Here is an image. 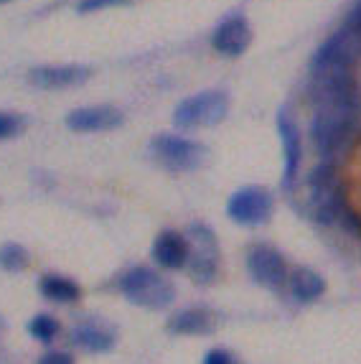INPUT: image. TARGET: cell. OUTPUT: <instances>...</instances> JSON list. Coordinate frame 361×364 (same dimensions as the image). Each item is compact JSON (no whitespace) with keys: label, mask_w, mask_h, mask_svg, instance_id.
Returning <instances> with one entry per match:
<instances>
[{"label":"cell","mask_w":361,"mask_h":364,"mask_svg":"<svg viewBox=\"0 0 361 364\" xmlns=\"http://www.w3.org/2000/svg\"><path fill=\"white\" fill-rule=\"evenodd\" d=\"M133 0H79L77 11L79 13H99V11H109V8H120V6H130Z\"/></svg>","instance_id":"7402d4cb"},{"label":"cell","mask_w":361,"mask_h":364,"mask_svg":"<svg viewBox=\"0 0 361 364\" xmlns=\"http://www.w3.org/2000/svg\"><path fill=\"white\" fill-rule=\"evenodd\" d=\"M26 331H28L31 339L41 341V344H51V341L59 336L61 326L51 314H36L28 323H26Z\"/></svg>","instance_id":"d6986e66"},{"label":"cell","mask_w":361,"mask_h":364,"mask_svg":"<svg viewBox=\"0 0 361 364\" xmlns=\"http://www.w3.org/2000/svg\"><path fill=\"white\" fill-rule=\"evenodd\" d=\"M31 265V252L18 242H6L0 245V267L8 273H23Z\"/></svg>","instance_id":"ffe728a7"},{"label":"cell","mask_w":361,"mask_h":364,"mask_svg":"<svg viewBox=\"0 0 361 364\" xmlns=\"http://www.w3.org/2000/svg\"><path fill=\"white\" fill-rule=\"evenodd\" d=\"M288 291L298 304H316L325 293V280L313 267H293L288 275Z\"/></svg>","instance_id":"e0dca14e"},{"label":"cell","mask_w":361,"mask_h":364,"mask_svg":"<svg viewBox=\"0 0 361 364\" xmlns=\"http://www.w3.org/2000/svg\"><path fill=\"white\" fill-rule=\"evenodd\" d=\"M277 135H280V146H283V176H280V186H283L285 194H293L295 186H298V178H301L303 135L288 107L277 112Z\"/></svg>","instance_id":"30bf717a"},{"label":"cell","mask_w":361,"mask_h":364,"mask_svg":"<svg viewBox=\"0 0 361 364\" xmlns=\"http://www.w3.org/2000/svg\"><path fill=\"white\" fill-rule=\"evenodd\" d=\"M0 3H11V0H0Z\"/></svg>","instance_id":"484cf974"},{"label":"cell","mask_w":361,"mask_h":364,"mask_svg":"<svg viewBox=\"0 0 361 364\" xmlns=\"http://www.w3.org/2000/svg\"><path fill=\"white\" fill-rule=\"evenodd\" d=\"M26 130V117L16 112H0V140H11Z\"/></svg>","instance_id":"44dd1931"},{"label":"cell","mask_w":361,"mask_h":364,"mask_svg":"<svg viewBox=\"0 0 361 364\" xmlns=\"http://www.w3.org/2000/svg\"><path fill=\"white\" fill-rule=\"evenodd\" d=\"M114 328L102 321H82L72 328V344L87 354H107L114 346Z\"/></svg>","instance_id":"9a60e30c"},{"label":"cell","mask_w":361,"mask_h":364,"mask_svg":"<svg viewBox=\"0 0 361 364\" xmlns=\"http://www.w3.org/2000/svg\"><path fill=\"white\" fill-rule=\"evenodd\" d=\"M306 209L318 225H333L349 217L333 161H318L306 176Z\"/></svg>","instance_id":"7a4b0ae2"},{"label":"cell","mask_w":361,"mask_h":364,"mask_svg":"<svg viewBox=\"0 0 361 364\" xmlns=\"http://www.w3.org/2000/svg\"><path fill=\"white\" fill-rule=\"evenodd\" d=\"M188 242H191V260L186 270L196 286H211L219 275V242L217 235L209 225L193 222L186 230Z\"/></svg>","instance_id":"52a82bcc"},{"label":"cell","mask_w":361,"mask_h":364,"mask_svg":"<svg viewBox=\"0 0 361 364\" xmlns=\"http://www.w3.org/2000/svg\"><path fill=\"white\" fill-rule=\"evenodd\" d=\"M249 43H252V26L244 13H232L211 31V49L229 59H239L242 54H247Z\"/></svg>","instance_id":"8fae6325"},{"label":"cell","mask_w":361,"mask_h":364,"mask_svg":"<svg viewBox=\"0 0 361 364\" xmlns=\"http://www.w3.org/2000/svg\"><path fill=\"white\" fill-rule=\"evenodd\" d=\"M38 293H41L46 301H51V304H61V306L77 304L79 298H82V288H79L72 278L59 275V273L41 275V278H38Z\"/></svg>","instance_id":"ac0fdd59"},{"label":"cell","mask_w":361,"mask_h":364,"mask_svg":"<svg viewBox=\"0 0 361 364\" xmlns=\"http://www.w3.org/2000/svg\"><path fill=\"white\" fill-rule=\"evenodd\" d=\"M36 364H77V359L72 357L69 352H46L43 357H38Z\"/></svg>","instance_id":"d4e9b609"},{"label":"cell","mask_w":361,"mask_h":364,"mask_svg":"<svg viewBox=\"0 0 361 364\" xmlns=\"http://www.w3.org/2000/svg\"><path fill=\"white\" fill-rule=\"evenodd\" d=\"M64 122L74 133H109V130L120 128L125 122V115L114 105H90V107L72 109L64 117Z\"/></svg>","instance_id":"7c38bea8"},{"label":"cell","mask_w":361,"mask_h":364,"mask_svg":"<svg viewBox=\"0 0 361 364\" xmlns=\"http://www.w3.org/2000/svg\"><path fill=\"white\" fill-rule=\"evenodd\" d=\"M359 59H361V38L349 33L346 28H338L336 33H331L313 51V56L308 61V74L313 79V77H323V74L354 72Z\"/></svg>","instance_id":"8992f818"},{"label":"cell","mask_w":361,"mask_h":364,"mask_svg":"<svg viewBox=\"0 0 361 364\" xmlns=\"http://www.w3.org/2000/svg\"><path fill=\"white\" fill-rule=\"evenodd\" d=\"M148 151H151L153 161L158 166H163L166 171H173V173H191V171L201 168L206 156H209V148L204 143L173 133L153 135L151 143H148Z\"/></svg>","instance_id":"277c9868"},{"label":"cell","mask_w":361,"mask_h":364,"mask_svg":"<svg viewBox=\"0 0 361 364\" xmlns=\"http://www.w3.org/2000/svg\"><path fill=\"white\" fill-rule=\"evenodd\" d=\"M275 214V196L270 188L249 183L227 199V217L239 227H262Z\"/></svg>","instance_id":"ba28073f"},{"label":"cell","mask_w":361,"mask_h":364,"mask_svg":"<svg viewBox=\"0 0 361 364\" xmlns=\"http://www.w3.org/2000/svg\"><path fill=\"white\" fill-rule=\"evenodd\" d=\"M201 364H237V359H235V354L227 352V349H219V346H214V349H209V352L204 354Z\"/></svg>","instance_id":"cb8c5ba5"},{"label":"cell","mask_w":361,"mask_h":364,"mask_svg":"<svg viewBox=\"0 0 361 364\" xmlns=\"http://www.w3.org/2000/svg\"><path fill=\"white\" fill-rule=\"evenodd\" d=\"M166 328L176 336H206L217 331V323L206 309H180L171 316Z\"/></svg>","instance_id":"2e32d148"},{"label":"cell","mask_w":361,"mask_h":364,"mask_svg":"<svg viewBox=\"0 0 361 364\" xmlns=\"http://www.w3.org/2000/svg\"><path fill=\"white\" fill-rule=\"evenodd\" d=\"M341 28H346L349 33H354V36L361 38V0H354V3H351V8L346 11V16H343Z\"/></svg>","instance_id":"603a6c76"},{"label":"cell","mask_w":361,"mask_h":364,"mask_svg":"<svg viewBox=\"0 0 361 364\" xmlns=\"http://www.w3.org/2000/svg\"><path fill=\"white\" fill-rule=\"evenodd\" d=\"M229 95L222 90H204L191 97L180 100L173 107V125L178 130H199L214 128L227 120L229 115Z\"/></svg>","instance_id":"5b68a950"},{"label":"cell","mask_w":361,"mask_h":364,"mask_svg":"<svg viewBox=\"0 0 361 364\" xmlns=\"http://www.w3.org/2000/svg\"><path fill=\"white\" fill-rule=\"evenodd\" d=\"M311 146L320 161H333L349 148L361 125V87L354 72L323 74L311 79Z\"/></svg>","instance_id":"6da1fadb"},{"label":"cell","mask_w":361,"mask_h":364,"mask_svg":"<svg viewBox=\"0 0 361 364\" xmlns=\"http://www.w3.org/2000/svg\"><path fill=\"white\" fill-rule=\"evenodd\" d=\"M92 72L90 64H41L28 69V82L38 90H67L85 85Z\"/></svg>","instance_id":"4fadbf2b"},{"label":"cell","mask_w":361,"mask_h":364,"mask_svg":"<svg viewBox=\"0 0 361 364\" xmlns=\"http://www.w3.org/2000/svg\"><path fill=\"white\" fill-rule=\"evenodd\" d=\"M117 291L127 304L145 311H163L173 306L176 286L168 278L148 265H135L117 278Z\"/></svg>","instance_id":"3957f363"},{"label":"cell","mask_w":361,"mask_h":364,"mask_svg":"<svg viewBox=\"0 0 361 364\" xmlns=\"http://www.w3.org/2000/svg\"><path fill=\"white\" fill-rule=\"evenodd\" d=\"M151 257L161 270H186L191 260V242L186 232L178 230H163L153 240Z\"/></svg>","instance_id":"5bb4252c"},{"label":"cell","mask_w":361,"mask_h":364,"mask_svg":"<svg viewBox=\"0 0 361 364\" xmlns=\"http://www.w3.org/2000/svg\"><path fill=\"white\" fill-rule=\"evenodd\" d=\"M247 273L249 278L257 283L259 288L272 293H280L288 288V262H285L283 252L272 245H252L247 252Z\"/></svg>","instance_id":"9c48e42d"}]
</instances>
